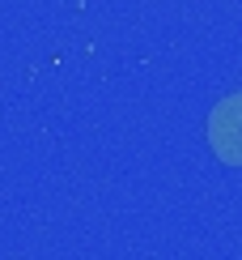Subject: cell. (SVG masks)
Returning <instances> with one entry per match:
<instances>
[{
  "label": "cell",
  "instance_id": "obj_1",
  "mask_svg": "<svg viewBox=\"0 0 242 260\" xmlns=\"http://www.w3.org/2000/svg\"><path fill=\"white\" fill-rule=\"evenodd\" d=\"M204 137H208V149L217 154V162L242 167V90L213 103V111L204 120Z\"/></svg>",
  "mask_w": 242,
  "mask_h": 260
}]
</instances>
